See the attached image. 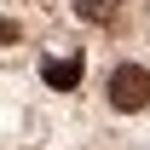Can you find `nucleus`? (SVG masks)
Instances as JSON below:
<instances>
[{
    "label": "nucleus",
    "mask_w": 150,
    "mask_h": 150,
    "mask_svg": "<svg viewBox=\"0 0 150 150\" xmlns=\"http://www.w3.org/2000/svg\"><path fill=\"white\" fill-rule=\"evenodd\" d=\"M12 40H18V23H6V18H0V46H12Z\"/></svg>",
    "instance_id": "nucleus-4"
},
{
    "label": "nucleus",
    "mask_w": 150,
    "mask_h": 150,
    "mask_svg": "<svg viewBox=\"0 0 150 150\" xmlns=\"http://www.w3.org/2000/svg\"><path fill=\"white\" fill-rule=\"evenodd\" d=\"M104 93H110V104H115V110H144V104H150V69L121 64V69H110Z\"/></svg>",
    "instance_id": "nucleus-1"
},
{
    "label": "nucleus",
    "mask_w": 150,
    "mask_h": 150,
    "mask_svg": "<svg viewBox=\"0 0 150 150\" xmlns=\"http://www.w3.org/2000/svg\"><path fill=\"white\" fill-rule=\"evenodd\" d=\"M115 12H121V0H75V18L87 23H115Z\"/></svg>",
    "instance_id": "nucleus-3"
},
{
    "label": "nucleus",
    "mask_w": 150,
    "mask_h": 150,
    "mask_svg": "<svg viewBox=\"0 0 150 150\" xmlns=\"http://www.w3.org/2000/svg\"><path fill=\"white\" fill-rule=\"evenodd\" d=\"M40 81H46V87H58V93H69L75 81H81V58H46V64H40Z\"/></svg>",
    "instance_id": "nucleus-2"
}]
</instances>
